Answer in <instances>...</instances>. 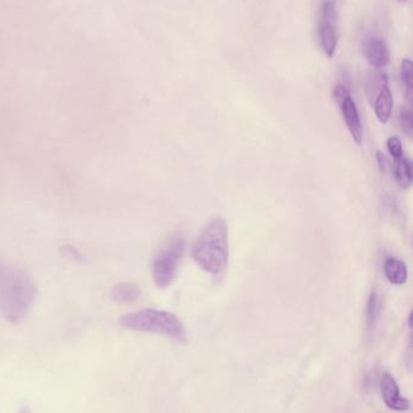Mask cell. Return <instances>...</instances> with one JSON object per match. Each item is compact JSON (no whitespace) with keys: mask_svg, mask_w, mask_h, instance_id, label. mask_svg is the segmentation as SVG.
<instances>
[{"mask_svg":"<svg viewBox=\"0 0 413 413\" xmlns=\"http://www.w3.org/2000/svg\"><path fill=\"white\" fill-rule=\"evenodd\" d=\"M387 148H388L390 156H393L394 159H399L401 156H404V148L401 144L400 139L397 136H392L387 139Z\"/></svg>","mask_w":413,"mask_h":413,"instance_id":"cell-17","label":"cell"},{"mask_svg":"<svg viewBox=\"0 0 413 413\" xmlns=\"http://www.w3.org/2000/svg\"><path fill=\"white\" fill-rule=\"evenodd\" d=\"M380 299L377 291L373 290L370 294L368 303H366V311H365V323H366V332L368 335L372 333L376 328L377 320L380 316Z\"/></svg>","mask_w":413,"mask_h":413,"instance_id":"cell-12","label":"cell"},{"mask_svg":"<svg viewBox=\"0 0 413 413\" xmlns=\"http://www.w3.org/2000/svg\"><path fill=\"white\" fill-rule=\"evenodd\" d=\"M184 242L181 234H173L161 246L151 261V277L159 289H166L176 277L183 256Z\"/></svg>","mask_w":413,"mask_h":413,"instance_id":"cell-4","label":"cell"},{"mask_svg":"<svg viewBox=\"0 0 413 413\" xmlns=\"http://www.w3.org/2000/svg\"><path fill=\"white\" fill-rule=\"evenodd\" d=\"M380 393L385 401V406L392 411L406 412L411 409V404L406 397L400 395V388L397 382L390 373H383L380 380Z\"/></svg>","mask_w":413,"mask_h":413,"instance_id":"cell-6","label":"cell"},{"mask_svg":"<svg viewBox=\"0 0 413 413\" xmlns=\"http://www.w3.org/2000/svg\"><path fill=\"white\" fill-rule=\"evenodd\" d=\"M371 104L380 123H388L389 119L392 117L394 106L393 95L389 89V84L380 91V94L377 95L376 99L373 100Z\"/></svg>","mask_w":413,"mask_h":413,"instance_id":"cell-9","label":"cell"},{"mask_svg":"<svg viewBox=\"0 0 413 413\" xmlns=\"http://www.w3.org/2000/svg\"><path fill=\"white\" fill-rule=\"evenodd\" d=\"M142 295L141 287L135 282H119L112 289V299L115 302L132 304L139 301Z\"/></svg>","mask_w":413,"mask_h":413,"instance_id":"cell-10","label":"cell"},{"mask_svg":"<svg viewBox=\"0 0 413 413\" xmlns=\"http://www.w3.org/2000/svg\"><path fill=\"white\" fill-rule=\"evenodd\" d=\"M37 285L25 270L0 258V314L9 323H20L37 299Z\"/></svg>","mask_w":413,"mask_h":413,"instance_id":"cell-1","label":"cell"},{"mask_svg":"<svg viewBox=\"0 0 413 413\" xmlns=\"http://www.w3.org/2000/svg\"><path fill=\"white\" fill-rule=\"evenodd\" d=\"M388 85V75L383 73V72H372L368 74L366 82H365V92L368 96L370 103L373 102V100L376 99L377 95L380 94V91Z\"/></svg>","mask_w":413,"mask_h":413,"instance_id":"cell-13","label":"cell"},{"mask_svg":"<svg viewBox=\"0 0 413 413\" xmlns=\"http://www.w3.org/2000/svg\"><path fill=\"white\" fill-rule=\"evenodd\" d=\"M120 325L132 331L164 336L177 343L184 344L188 342L183 323L171 311L151 308L132 311L122 316Z\"/></svg>","mask_w":413,"mask_h":413,"instance_id":"cell-3","label":"cell"},{"mask_svg":"<svg viewBox=\"0 0 413 413\" xmlns=\"http://www.w3.org/2000/svg\"><path fill=\"white\" fill-rule=\"evenodd\" d=\"M385 274L393 285H404L409 278V270L404 261L390 257L385 263Z\"/></svg>","mask_w":413,"mask_h":413,"instance_id":"cell-11","label":"cell"},{"mask_svg":"<svg viewBox=\"0 0 413 413\" xmlns=\"http://www.w3.org/2000/svg\"><path fill=\"white\" fill-rule=\"evenodd\" d=\"M399 124H400L402 132L411 139L413 135V115L409 108H406V107L401 108L399 112Z\"/></svg>","mask_w":413,"mask_h":413,"instance_id":"cell-16","label":"cell"},{"mask_svg":"<svg viewBox=\"0 0 413 413\" xmlns=\"http://www.w3.org/2000/svg\"><path fill=\"white\" fill-rule=\"evenodd\" d=\"M350 96V92L348 90L345 86L342 85V84H338L333 87V99H335L336 103L340 104L342 101L347 99Z\"/></svg>","mask_w":413,"mask_h":413,"instance_id":"cell-18","label":"cell"},{"mask_svg":"<svg viewBox=\"0 0 413 413\" xmlns=\"http://www.w3.org/2000/svg\"><path fill=\"white\" fill-rule=\"evenodd\" d=\"M376 159L380 171L383 172V173H387L390 170V163H389L387 156H385V153L378 151H377Z\"/></svg>","mask_w":413,"mask_h":413,"instance_id":"cell-19","label":"cell"},{"mask_svg":"<svg viewBox=\"0 0 413 413\" xmlns=\"http://www.w3.org/2000/svg\"><path fill=\"white\" fill-rule=\"evenodd\" d=\"M394 164V175L397 178V182L402 189H409L412 184V166L411 161L401 156L399 159H395Z\"/></svg>","mask_w":413,"mask_h":413,"instance_id":"cell-14","label":"cell"},{"mask_svg":"<svg viewBox=\"0 0 413 413\" xmlns=\"http://www.w3.org/2000/svg\"><path fill=\"white\" fill-rule=\"evenodd\" d=\"M338 106H340L344 123L347 125L348 130L352 135L353 141L360 146L363 144L364 130H363L360 114H359L355 102L353 101L352 96H349L344 101H342Z\"/></svg>","mask_w":413,"mask_h":413,"instance_id":"cell-8","label":"cell"},{"mask_svg":"<svg viewBox=\"0 0 413 413\" xmlns=\"http://www.w3.org/2000/svg\"><path fill=\"white\" fill-rule=\"evenodd\" d=\"M363 53L368 63L375 68H385L390 61L388 46L383 38L370 34L363 41Z\"/></svg>","mask_w":413,"mask_h":413,"instance_id":"cell-7","label":"cell"},{"mask_svg":"<svg viewBox=\"0 0 413 413\" xmlns=\"http://www.w3.org/2000/svg\"><path fill=\"white\" fill-rule=\"evenodd\" d=\"M401 82L406 89V96L411 102L412 99V62L409 58H405L401 63L400 70Z\"/></svg>","mask_w":413,"mask_h":413,"instance_id":"cell-15","label":"cell"},{"mask_svg":"<svg viewBox=\"0 0 413 413\" xmlns=\"http://www.w3.org/2000/svg\"><path fill=\"white\" fill-rule=\"evenodd\" d=\"M338 1L323 0L320 6L318 37L326 58H332L338 45Z\"/></svg>","mask_w":413,"mask_h":413,"instance_id":"cell-5","label":"cell"},{"mask_svg":"<svg viewBox=\"0 0 413 413\" xmlns=\"http://www.w3.org/2000/svg\"><path fill=\"white\" fill-rule=\"evenodd\" d=\"M399 1H401V3H406V1H407V0H399Z\"/></svg>","mask_w":413,"mask_h":413,"instance_id":"cell-20","label":"cell"},{"mask_svg":"<svg viewBox=\"0 0 413 413\" xmlns=\"http://www.w3.org/2000/svg\"><path fill=\"white\" fill-rule=\"evenodd\" d=\"M192 257L201 270L222 278L230 263V232L221 216L213 217L193 244Z\"/></svg>","mask_w":413,"mask_h":413,"instance_id":"cell-2","label":"cell"}]
</instances>
